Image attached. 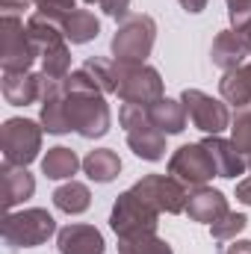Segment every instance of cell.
Returning a JSON list of instances; mask_svg holds the SVG:
<instances>
[{
  "label": "cell",
  "instance_id": "2e32d148",
  "mask_svg": "<svg viewBox=\"0 0 251 254\" xmlns=\"http://www.w3.org/2000/svg\"><path fill=\"white\" fill-rule=\"evenodd\" d=\"M33 192H36V181L27 172V166L3 163V169H0V195H3L6 213H12V207L21 204V201H27Z\"/></svg>",
  "mask_w": 251,
  "mask_h": 254
},
{
  "label": "cell",
  "instance_id": "1f68e13d",
  "mask_svg": "<svg viewBox=\"0 0 251 254\" xmlns=\"http://www.w3.org/2000/svg\"><path fill=\"white\" fill-rule=\"evenodd\" d=\"M181 6H184L187 12H201V9L207 6V0H181Z\"/></svg>",
  "mask_w": 251,
  "mask_h": 254
},
{
  "label": "cell",
  "instance_id": "30bf717a",
  "mask_svg": "<svg viewBox=\"0 0 251 254\" xmlns=\"http://www.w3.org/2000/svg\"><path fill=\"white\" fill-rule=\"evenodd\" d=\"M133 192L160 213H184L189 201V190L172 175H145Z\"/></svg>",
  "mask_w": 251,
  "mask_h": 254
},
{
  "label": "cell",
  "instance_id": "d4e9b609",
  "mask_svg": "<svg viewBox=\"0 0 251 254\" xmlns=\"http://www.w3.org/2000/svg\"><path fill=\"white\" fill-rule=\"evenodd\" d=\"M83 71L95 80V86H98L104 95H113V92H116V63L101 60V57H92V60H86Z\"/></svg>",
  "mask_w": 251,
  "mask_h": 254
},
{
  "label": "cell",
  "instance_id": "9a60e30c",
  "mask_svg": "<svg viewBox=\"0 0 251 254\" xmlns=\"http://www.w3.org/2000/svg\"><path fill=\"white\" fill-rule=\"evenodd\" d=\"M60 254H104V237L92 225H68L57 234Z\"/></svg>",
  "mask_w": 251,
  "mask_h": 254
},
{
  "label": "cell",
  "instance_id": "836d02e7",
  "mask_svg": "<svg viewBox=\"0 0 251 254\" xmlns=\"http://www.w3.org/2000/svg\"><path fill=\"white\" fill-rule=\"evenodd\" d=\"M86 3H101V0H86Z\"/></svg>",
  "mask_w": 251,
  "mask_h": 254
},
{
  "label": "cell",
  "instance_id": "7c38bea8",
  "mask_svg": "<svg viewBox=\"0 0 251 254\" xmlns=\"http://www.w3.org/2000/svg\"><path fill=\"white\" fill-rule=\"evenodd\" d=\"M42 83H45V74L3 71V98L15 107H27L33 101H42Z\"/></svg>",
  "mask_w": 251,
  "mask_h": 254
},
{
  "label": "cell",
  "instance_id": "ffe728a7",
  "mask_svg": "<svg viewBox=\"0 0 251 254\" xmlns=\"http://www.w3.org/2000/svg\"><path fill=\"white\" fill-rule=\"evenodd\" d=\"M63 33L71 45H86V42L98 39L101 21H98L95 12H89V9H74V12H68L63 18Z\"/></svg>",
  "mask_w": 251,
  "mask_h": 254
},
{
  "label": "cell",
  "instance_id": "6da1fadb",
  "mask_svg": "<svg viewBox=\"0 0 251 254\" xmlns=\"http://www.w3.org/2000/svg\"><path fill=\"white\" fill-rule=\"evenodd\" d=\"M68 89V119L71 130H77L83 139H98L110 130V107L104 101V92L95 86V80L80 68L65 77Z\"/></svg>",
  "mask_w": 251,
  "mask_h": 254
},
{
  "label": "cell",
  "instance_id": "52a82bcc",
  "mask_svg": "<svg viewBox=\"0 0 251 254\" xmlns=\"http://www.w3.org/2000/svg\"><path fill=\"white\" fill-rule=\"evenodd\" d=\"M42 130L30 119H9L0 127V151H3V163L12 166H30L39 151H42Z\"/></svg>",
  "mask_w": 251,
  "mask_h": 254
},
{
  "label": "cell",
  "instance_id": "603a6c76",
  "mask_svg": "<svg viewBox=\"0 0 251 254\" xmlns=\"http://www.w3.org/2000/svg\"><path fill=\"white\" fill-rule=\"evenodd\" d=\"M89 204H92V192H89L86 184H80V181H68V184H63L60 190L54 192V207L68 213V216L86 213Z\"/></svg>",
  "mask_w": 251,
  "mask_h": 254
},
{
  "label": "cell",
  "instance_id": "e575fe53",
  "mask_svg": "<svg viewBox=\"0 0 251 254\" xmlns=\"http://www.w3.org/2000/svg\"><path fill=\"white\" fill-rule=\"evenodd\" d=\"M249 51H251V33H249Z\"/></svg>",
  "mask_w": 251,
  "mask_h": 254
},
{
  "label": "cell",
  "instance_id": "4316f807",
  "mask_svg": "<svg viewBox=\"0 0 251 254\" xmlns=\"http://www.w3.org/2000/svg\"><path fill=\"white\" fill-rule=\"evenodd\" d=\"M231 133H234V145L249 157L251 154V110H240L237 113V119H234V125H231Z\"/></svg>",
  "mask_w": 251,
  "mask_h": 254
},
{
  "label": "cell",
  "instance_id": "7a4b0ae2",
  "mask_svg": "<svg viewBox=\"0 0 251 254\" xmlns=\"http://www.w3.org/2000/svg\"><path fill=\"white\" fill-rule=\"evenodd\" d=\"M119 122L125 127L127 145L133 148L136 157L148 160V163H157L166 157V133L151 122L148 110L139 107V104H125L119 110Z\"/></svg>",
  "mask_w": 251,
  "mask_h": 254
},
{
  "label": "cell",
  "instance_id": "cb8c5ba5",
  "mask_svg": "<svg viewBox=\"0 0 251 254\" xmlns=\"http://www.w3.org/2000/svg\"><path fill=\"white\" fill-rule=\"evenodd\" d=\"M119 254H175L166 240H160L157 234H145V237H127L119 240Z\"/></svg>",
  "mask_w": 251,
  "mask_h": 254
},
{
  "label": "cell",
  "instance_id": "9c48e42d",
  "mask_svg": "<svg viewBox=\"0 0 251 254\" xmlns=\"http://www.w3.org/2000/svg\"><path fill=\"white\" fill-rule=\"evenodd\" d=\"M169 175L178 178L187 190H198V187H207V181L219 172H216V163H213L210 151L201 142H195V145H181L172 154Z\"/></svg>",
  "mask_w": 251,
  "mask_h": 254
},
{
  "label": "cell",
  "instance_id": "8fae6325",
  "mask_svg": "<svg viewBox=\"0 0 251 254\" xmlns=\"http://www.w3.org/2000/svg\"><path fill=\"white\" fill-rule=\"evenodd\" d=\"M184 107H187V116L189 122L204 130L207 136H219L225 127L231 125V116H228V107L222 101H213L210 95H204L201 89H187L181 95Z\"/></svg>",
  "mask_w": 251,
  "mask_h": 254
},
{
  "label": "cell",
  "instance_id": "f1b7e54d",
  "mask_svg": "<svg viewBox=\"0 0 251 254\" xmlns=\"http://www.w3.org/2000/svg\"><path fill=\"white\" fill-rule=\"evenodd\" d=\"M98 6H101L110 18H122V21H125V18H127V9H130V0H101Z\"/></svg>",
  "mask_w": 251,
  "mask_h": 254
},
{
  "label": "cell",
  "instance_id": "484cf974",
  "mask_svg": "<svg viewBox=\"0 0 251 254\" xmlns=\"http://www.w3.org/2000/svg\"><path fill=\"white\" fill-rule=\"evenodd\" d=\"M246 225H249V219H246L243 213H225L219 222H213V225H210V234H213V240L222 246V243L237 240V234H243V231H246Z\"/></svg>",
  "mask_w": 251,
  "mask_h": 254
},
{
  "label": "cell",
  "instance_id": "7402d4cb",
  "mask_svg": "<svg viewBox=\"0 0 251 254\" xmlns=\"http://www.w3.org/2000/svg\"><path fill=\"white\" fill-rule=\"evenodd\" d=\"M83 166V160H77V154L65 145H57V148H48V154L42 157V172L51 178V181H65L71 178L77 169Z\"/></svg>",
  "mask_w": 251,
  "mask_h": 254
},
{
  "label": "cell",
  "instance_id": "e0dca14e",
  "mask_svg": "<svg viewBox=\"0 0 251 254\" xmlns=\"http://www.w3.org/2000/svg\"><path fill=\"white\" fill-rule=\"evenodd\" d=\"M187 213H189V219H195V222L213 225V222H219V219H222L225 213H231V210H228V198L219 190H213V187H198V190L189 192Z\"/></svg>",
  "mask_w": 251,
  "mask_h": 254
},
{
  "label": "cell",
  "instance_id": "3957f363",
  "mask_svg": "<svg viewBox=\"0 0 251 254\" xmlns=\"http://www.w3.org/2000/svg\"><path fill=\"white\" fill-rule=\"evenodd\" d=\"M116 63V95L125 104L151 107L154 101L163 98V80L160 71L145 63Z\"/></svg>",
  "mask_w": 251,
  "mask_h": 254
},
{
  "label": "cell",
  "instance_id": "f546056e",
  "mask_svg": "<svg viewBox=\"0 0 251 254\" xmlns=\"http://www.w3.org/2000/svg\"><path fill=\"white\" fill-rule=\"evenodd\" d=\"M219 254H251V240H234L228 249H222Z\"/></svg>",
  "mask_w": 251,
  "mask_h": 254
},
{
  "label": "cell",
  "instance_id": "4dcf8cb0",
  "mask_svg": "<svg viewBox=\"0 0 251 254\" xmlns=\"http://www.w3.org/2000/svg\"><path fill=\"white\" fill-rule=\"evenodd\" d=\"M237 198H240L246 207H251V178H246V181L237 184Z\"/></svg>",
  "mask_w": 251,
  "mask_h": 254
},
{
  "label": "cell",
  "instance_id": "5bb4252c",
  "mask_svg": "<svg viewBox=\"0 0 251 254\" xmlns=\"http://www.w3.org/2000/svg\"><path fill=\"white\" fill-rule=\"evenodd\" d=\"M213 65H219L222 71H234L246 63V57H251L249 51V36L246 33H237V30H222L213 42Z\"/></svg>",
  "mask_w": 251,
  "mask_h": 254
},
{
  "label": "cell",
  "instance_id": "ac0fdd59",
  "mask_svg": "<svg viewBox=\"0 0 251 254\" xmlns=\"http://www.w3.org/2000/svg\"><path fill=\"white\" fill-rule=\"evenodd\" d=\"M219 92L228 104L246 110L251 104V63L249 65L243 63L234 71H225V77L219 80Z\"/></svg>",
  "mask_w": 251,
  "mask_h": 254
},
{
  "label": "cell",
  "instance_id": "83f0119b",
  "mask_svg": "<svg viewBox=\"0 0 251 254\" xmlns=\"http://www.w3.org/2000/svg\"><path fill=\"white\" fill-rule=\"evenodd\" d=\"M33 6H39V12L54 15V18H60V21H63L68 12H74V9H77V6H74V0H33Z\"/></svg>",
  "mask_w": 251,
  "mask_h": 254
},
{
  "label": "cell",
  "instance_id": "277c9868",
  "mask_svg": "<svg viewBox=\"0 0 251 254\" xmlns=\"http://www.w3.org/2000/svg\"><path fill=\"white\" fill-rule=\"evenodd\" d=\"M54 234H57V222L42 207L6 213V219H3V243L9 249H33V246H42Z\"/></svg>",
  "mask_w": 251,
  "mask_h": 254
},
{
  "label": "cell",
  "instance_id": "d590c367",
  "mask_svg": "<svg viewBox=\"0 0 251 254\" xmlns=\"http://www.w3.org/2000/svg\"><path fill=\"white\" fill-rule=\"evenodd\" d=\"M231 3H240V0H228V6H231Z\"/></svg>",
  "mask_w": 251,
  "mask_h": 254
},
{
  "label": "cell",
  "instance_id": "4fadbf2b",
  "mask_svg": "<svg viewBox=\"0 0 251 254\" xmlns=\"http://www.w3.org/2000/svg\"><path fill=\"white\" fill-rule=\"evenodd\" d=\"M201 145L210 151L219 178H240V175L249 172V160H246V154H243L234 142H228V139H222V136H207Z\"/></svg>",
  "mask_w": 251,
  "mask_h": 254
},
{
  "label": "cell",
  "instance_id": "d6986e66",
  "mask_svg": "<svg viewBox=\"0 0 251 254\" xmlns=\"http://www.w3.org/2000/svg\"><path fill=\"white\" fill-rule=\"evenodd\" d=\"M148 110V116H151V122L160 127L166 136L169 133H181L184 127H187V107H184V101H172V98H160V101H154L151 107H145Z\"/></svg>",
  "mask_w": 251,
  "mask_h": 254
},
{
  "label": "cell",
  "instance_id": "ba28073f",
  "mask_svg": "<svg viewBox=\"0 0 251 254\" xmlns=\"http://www.w3.org/2000/svg\"><path fill=\"white\" fill-rule=\"evenodd\" d=\"M36 48L18 15H3L0 21V65L3 71H30L36 63Z\"/></svg>",
  "mask_w": 251,
  "mask_h": 254
},
{
  "label": "cell",
  "instance_id": "8992f818",
  "mask_svg": "<svg viewBox=\"0 0 251 254\" xmlns=\"http://www.w3.org/2000/svg\"><path fill=\"white\" fill-rule=\"evenodd\" d=\"M157 219H160V210H154L148 201H142L133 190H127L119 195V201L113 207L110 225L119 234V240H127V237L157 234V225H160Z\"/></svg>",
  "mask_w": 251,
  "mask_h": 254
},
{
  "label": "cell",
  "instance_id": "44dd1931",
  "mask_svg": "<svg viewBox=\"0 0 251 254\" xmlns=\"http://www.w3.org/2000/svg\"><path fill=\"white\" fill-rule=\"evenodd\" d=\"M83 172L95 181V184H110L119 172H122V160L116 151L110 148H98V151H89L83 157Z\"/></svg>",
  "mask_w": 251,
  "mask_h": 254
},
{
  "label": "cell",
  "instance_id": "d6a6232c",
  "mask_svg": "<svg viewBox=\"0 0 251 254\" xmlns=\"http://www.w3.org/2000/svg\"><path fill=\"white\" fill-rule=\"evenodd\" d=\"M246 160H249V172H251V154H249V157H246Z\"/></svg>",
  "mask_w": 251,
  "mask_h": 254
},
{
  "label": "cell",
  "instance_id": "5b68a950",
  "mask_svg": "<svg viewBox=\"0 0 251 254\" xmlns=\"http://www.w3.org/2000/svg\"><path fill=\"white\" fill-rule=\"evenodd\" d=\"M157 39V24L151 15H127L113 36V57L119 63H145Z\"/></svg>",
  "mask_w": 251,
  "mask_h": 254
}]
</instances>
